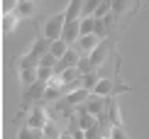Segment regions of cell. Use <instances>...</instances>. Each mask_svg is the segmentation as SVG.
Here are the masks:
<instances>
[{
	"label": "cell",
	"mask_w": 149,
	"mask_h": 139,
	"mask_svg": "<svg viewBox=\"0 0 149 139\" xmlns=\"http://www.w3.org/2000/svg\"><path fill=\"white\" fill-rule=\"evenodd\" d=\"M64 27H66V12H56V15H52L49 22L44 24V37L49 42H56V39H61V34H64Z\"/></svg>",
	"instance_id": "1"
},
{
	"label": "cell",
	"mask_w": 149,
	"mask_h": 139,
	"mask_svg": "<svg viewBox=\"0 0 149 139\" xmlns=\"http://www.w3.org/2000/svg\"><path fill=\"white\" fill-rule=\"evenodd\" d=\"M49 47H52V42H49L47 37H39V39H37V42L32 44L29 54H24L22 59H24V61H32V64H37V66H39L42 56H44V54H49Z\"/></svg>",
	"instance_id": "2"
},
{
	"label": "cell",
	"mask_w": 149,
	"mask_h": 139,
	"mask_svg": "<svg viewBox=\"0 0 149 139\" xmlns=\"http://www.w3.org/2000/svg\"><path fill=\"white\" fill-rule=\"evenodd\" d=\"M108 56H110V39H103V42L88 54V59H91L93 68H98V66H103L105 61H108Z\"/></svg>",
	"instance_id": "3"
},
{
	"label": "cell",
	"mask_w": 149,
	"mask_h": 139,
	"mask_svg": "<svg viewBox=\"0 0 149 139\" xmlns=\"http://www.w3.org/2000/svg\"><path fill=\"white\" fill-rule=\"evenodd\" d=\"M105 103H108V98H100V95H93L91 93V98L86 100V110H88L95 120H100L103 112H105Z\"/></svg>",
	"instance_id": "4"
},
{
	"label": "cell",
	"mask_w": 149,
	"mask_h": 139,
	"mask_svg": "<svg viewBox=\"0 0 149 139\" xmlns=\"http://www.w3.org/2000/svg\"><path fill=\"white\" fill-rule=\"evenodd\" d=\"M47 122H49V115H47V110H42V107H34L32 112H29V122H27V127H32L37 132H42L47 127Z\"/></svg>",
	"instance_id": "5"
},
{
	"label": "cell",
	"mask_w": 149,
	"mask_h": 139,
	"mask_svg": "<svg viewBox=\"0 0 149 139\" xmlns=\"http://www.w3.org/2000/svg\"><path fill=\"white\" fill-rule=\"evenodd\" d=\"M78 61H81V54L76 51V49H69V51L64 54V59L59 61V66H56V71H66V68H76L78 66Z\"/></svg>",
	"instance_id": "6"
},
{
	"label": "cell",
	"mask_w": 149,
	"mask_h": 139,
	"mask_svg": "<svg viewBox=\"0 0 149 139\" xmlns=\"http://www.w3.org/2000/svg\"><path fill=\"white\" fill-rule=\"evenodd\" d=\"M17 22H20V15H17V10H8V12H3V34L15 32Z\"/></svg>",
	"instance_id": "7"
},
{
	"label": "cell",
	"mask_w": 149,
	"mask_h": 139,
	"mask_svg": "<svg viewBox=\"0 0 149 139\" xmlns=\"http://www.w3.org/2000/svg\"><path fill=\"white\" fill-rule=\"evenodd\" d=\"M113 88H115L113 78H100V81H98V85L93 88V95H100V98H110Z\"/></svg>",
	"instance_id": "8"
},
{
	"label": "cell",
	"mask_w": 149,
	"mask_h": 139,
	"mask_svg": "<svg viewBox=\"0 0 149 139\" xmlns=\"http://www.w3.org/2000/svg\"><path fill=\"white\" fill-rule=\"evenodd\" d=\"M100 42H103V39H100L98 34H86V37H81V39H78V47H81V51L91 54V51H93V49H95Z\"/></svg>",
	"instance_id": "9"
},
{
	"label": "cell",
	"mask_w": 149,
	"mask_h": 139,
	"mask_svg": "<svg viewBox=\"0 0 149 139\" xmlns=\"http://www.w3.org/2000/svg\"><path fill=\"white\" fill-rule=\"evenodd\" d=\"M88 98H91V90L78 88V90H73V93H69V95H66V103H69L71 107H78L83 100H88Z\"/></svg>",
	"instance_id": "10"
},
{
	"label": "cell",
	"mask_w": 149,
	"mask_h": 139,
	"mask_svg": "<svg viewBox=\"0 0 149 139\" xmlns=\"http://www.w3.org/2000/svg\"><path fill=\"white\" fill-rule=\"evenodd\" d=\"M66 51H69V42H64V39H56V42H52V47H49V54H54L59 61L64 59V54H66Z\"/></svg>",
	"instance_id": "11"
},
{
	"label": "cell",
	"mask_w": 149,
	"mask_h": 139,
	"mask_svg": "<svg viewBox=\"0 0 149 139\" xmlns=\"http://www.w3.org/2000/svg\"><path fill=\"white\" fill-rule=\"evenodd\" d=\"M15 10H17L20 17H32L37 12V0H27V3H22V5H15Z\"/></svg>",
	"instance_id": "12"
},
{
	"label": "cell",
	"mask_w": 149,
	"mask_h": 139,
	"mask_svg": "<svg viewBox=\"0 0 149 139\" xmlns=\"http://www.w3.org/2000/svg\"><path fill=\"white\" fill-rule=\"evenodd\" d=\"M108 115H110V122H113V127H120V124H122L120 110H117V103H115L113 98H108Z\"/></svg>",
	"instance_id": "13"
},
{
	"label": "cell",
	"mask_w": 149,
	"mask_h": 139,
	"mask_svg": "<svg viewBox=\"0 0 149 139\" xmlns=\"http://www.w3.org/2000/svg\"><path fill=\"white\" fill-rule=\"evenodd\" d=\"M42 134H44V139H61V129H59V124L54 120H49L47 127L42 129Z\"/></svg>",
	"instance_id": "14"
},
{
	"label": "cell",
	"mask_w": 149,
	"mask_h": 139,
	"mask_svg": "<svg viewBox=\"0 0 149 139\" xmlns=\"http://www.w3.org/2000/svg\"><path fill=\"white\" fill-rule=\"evenodd\" d=\"M95 17H83L81 20V37H86V34H95Z\"/></svg>",
	"instance_id": "15"
},
{
	"label": "cell",
	"mask_w": 149,
	"mask_h": 139,
	"mask_svg": "<svg viewBox=\"0 0 149 139\" xmlns=\"http://www.w3.org/2000/svg\"><path fill=\"white\" fill-rule=\"evenodd\" d=\"M78 122H81V129H91V127H95V117L91 115L88 110H81V117H78Z\"/></svg>",
	"instance_id": "16"
},
{
	"label": "cell",
	"mask_w": 149,
	"mask_h": 139,
	"mask_svg": "<svg viewBox=\"0 0 149 139\" xmlns=\"http://www.w3.org/2000/svg\"><path fill=\"white\" fill-rule=\"evenodd\" d=\"M110 5H113V15H122V12L130 10L132 0H110Z\"/></svg>",
	"instance_id": "17"
},
{
	"label": "cell",
	"mask_w": 149,
	"mask_h": 139,
	"mask_svg": "<svg viewBox=\"0 0 149 139\" xmlns=\"http://www.w3.org/2000/svg\"><path fill=\"white\" fill-rule=\"evenodd\" d=\"M44 134L42 132H37V129H32V127H22L20 132H17V139H42Z\"/></svg>",
	"instance_id": "18"
},
{
	"label": "cell",
	"mask_w": 149,
	"mask_h": 139,
	"mask_svg": "<svg viewBox=\"0 0 149 139\" xmlns=\"http://www.w3.org/2000/svg\"><path fill=\"white\" fill-rule=\"evenodd\" d=\"M81 81H83V88H86V90H91V93H93V88L98 85V81H100V78H98V76H95V71H93V73L81 76Z\"/></svg>",
	"instance_id": "19"
},
{
	"label": "cell",
	"mask_w": 149,
	"mask_h": 139,
	"mask_svg": "<svg viewBox=\"0 0 149 139\" xmlns=\"http://www.w3.org/2000/svg\"><path fill=\"white\" fill-rule=\"evenodd\" d=\"M100 5V0H83V17H93Z\"/></svg>",
	"instance_id": "20"
},
{
	"label": "cell",
	"mask_w": 149,
	"mask_h": 139,
	"mask_svg": "<svg viewBox=\"0 0 149 139\" xmlns=\"http://www.w3.org/2000/svg\"><path fill=\"white\" fill-rule=\"evenodd\" d=\"M54 66H59V59H56L54 54H44V56H42L39 68H54Z\"/></svg>",
	"instance_id": "21"
},
{
	"label": "cell",
	"mask_w": 149,
	"mask_h": 139,
	"mask_svg": "<svg viewBox=\"0 0 149 139\" xmlns=\"http://www.w3.org/2000/svg\"><path fill=\"white\" fill-rule=\"evenodd\" d=\"M76 68H78V73H81V76H86V73H93V64H91V59H81Z\"/></svg>",
	"instance_id": "22"
},
{
	"label": "cell",
	"mask_w": 149,
	"mask_h": 139,
	"mask_svg": "<svg viewBox=\"0 0 149 139\" xmlns=\"http://www.w3.org/2000/svg\"><path fill=\"white\" fill-rule=\"evenodd\" d=\"M108 139H130V137H127V132H125V127H122V124H120V127H113V129H110V134H108Z\"/></svg>",
	"instance_id": "23"
},
{
	"label": "cell",
	"mask_w": 149,
	"mask_h": 139,
	"mask_svg": "<svg viewBox=\"0 0 149 139\" xmlns=\"http://www.w3.org/2000/svg\"><path fill=\"white\" fill-rule=\"evenodd\" d=\"M59 95H61V88H59V85H52V83H49L47 93H44V100H54V98H59Z\"/></svg>",
	"instance_id": "24"
},
{
	"label": "cell",
	"mask_w": 149,
	"mask_h": 139,
	"mask_svg": "<svg viewBox=\"0 0 149 139\" xmlns=\"http://www.w3.org/2000/svg\"><path fill=\"white\" fill-rule=\"evenodd\" d=\"M73 139H86V129H76V132H73Z\"/></svg>",
	"instance_id": "25"
},
{
	"label": "cell",
	"mask_w": 149,
	"mask_h": 139,
	"mask_svg": "<svg viewBox=\"0 0 149 139\" xmlns=\"http://www.w3.org/2000/svg\"><path fill=\"white\" fill-rule=\"evenodd\" d=\"M61 139H73V134H61Z\"/></svg>",
	"instance_id": "26"
},
{
	"label": "cell",
	"mask_w": 149,
	"mask_h": 139,
	"mask_svg": "<svg viewBox=\"0 0 149 139\" xmlns=\"http://www.w3.org/2000/svg\"><path fill=\"white\" fill-rule=\"evenodd\" d=\"M22 3H27V0H15V5H22Z\"/></svg>",
	"instance_id": "27"
}]
</instances>
